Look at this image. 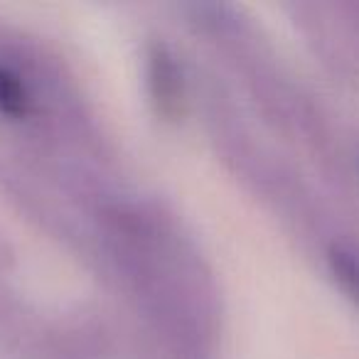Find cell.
Wrapping results in <instances>:
<instances>
[{"mask_svg":"<svg viewBox=\"0 0 359 359\" xmlns=\"http://www.w3.org/2000/svg\"><path fill=\"white\" fill-rule=\"evenodd\" d=\"M20 104H22V99H20V91H18V84L6 72H0V109L13 111Z\"/></svg>","mask_w":359,"mask_h":359,"instance_id":"obj_1","label":"cell"}]
</instances>
